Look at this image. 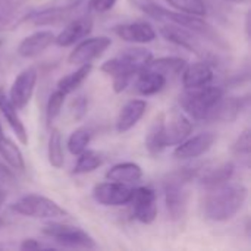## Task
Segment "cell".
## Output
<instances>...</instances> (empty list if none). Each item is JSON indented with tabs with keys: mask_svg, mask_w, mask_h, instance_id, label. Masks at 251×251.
I'll return each mask as SVG.
<instances>
[{
	"mask_svg": "<svg viewBox=\"0 0 251 251\" xmlns=\"http://www.w3.org/2000/svg\"><path fill=\"white\" fill-rule=\"evenodd\" d=\"M129 3L135 9H138L141 13H144L156 21L181 25V26L196 32L203 40L210 41L221 50L229 49V44L225 40V37L215 26H212L207 21H204L203 16H196V15H188V13H182L178 10H171V9L160 6L154 0H129Z\"/></svg>",
	"mask_w": 251,
	"mask_h": 251,
	"instance_id": "6da1fadb",
	"label": "cell"
},
{
	"mask_svg": "<svg viewBox=\"0 0 251 251\" xmlns=\"http://www.w3.org/2000/svg\"><path fill=\"white\" fill-rule=\"evenodd\" d=\"M93 31V19L90 16H79L71 21L57 35H54V44L59 47H71L79 43Z\"/></svg>",
	"mask_w": 251,
	"mask_h": 251,
	"instance_id": "e0dca14e",
	"label": "cell"
},
{
	"mask_svg": "<svg viewBox=\"0 0 251 251\" xmlns=\"http://www.w3.org/2000/svg\"><path fill=\"white\" fill-rule=\"evenodd\" d=\"M90 141H91V132H90V129H87V128H78L68 138V150H69L71 154L78 156L85 149H88Z\"/></svg>",
	"mask_w": 251,
	"mask_h": 251,
	"instance_id": "d590c367",
	"label": "cell"
},
{
	"mask_svg": "<svg viewBox=\"0 0 251 251\" xmlns=\"http://www.w3.org/2000/svg\"><path fill=\"white\" fill-rule=\"evenodd\" d=\"M113 32L126 43L146 44L156 38L154 28L147 22H128L113 26Z\"/></svg>",
	"mask_w": 251,
	"mask_h": 251,
	"instance_id": "d6986e66",
	"label": "cell"
},
{
	"mask_svg": "<svg viewBox=\"0 0 251 251\" xmlns=\"http://www.w3.org/2000/svg\"><path fill=\"white\" fill-rule=\"evenodd\" d=\"M215 65H212L207 60H197L193 63H187L181 72L182 75V84L185 90L200 88L204 85L212 84L215 78Z\"/></svg>",
	"mask_w": 251,
	"mask_h": 251,
	"instance_id": "2e32d148",
	"label": "cell"
},
{
	"mask_svg": "<svg viewBox=\"0 0 251 251\" xmlns=\"http://www.w3.org/2000/svg\"><path fill=\"white\" fill-rule=\"evenodd\" d=\"M224 1H228V3H240V4H244V3H249L250 0H224Z\"/></svg>",
	"mask_w": 251,
	"mask_h": 251,
	"instance_id": "7bdbcfd3",
	"label": "cell"
},
{
	"mask_svg": "<svg viewBox=\"0 0 251 251\" xmlns=\"http://www.w3.org/2000/svg\"><path fill=\"white\" fill-rule=\"evenodd\" d=\"M129 204H132L134 218L141 224H151L157 218V196L150 187L132 188V197Z\"/></svg>",
	"mask_w": 251,
	"mask_h": 251,
	"instance_id": "30bf717a",
	"label": "cell"
},
{
	"mask_svg": "<svg viewBox=\"0 0 251 251\" xmlns=\"http://www.w3.org/2000/svg\"><path fill=\"white\" fill-rule=\"evenodd\" d=\"M87 109H88V100L85 94H79L74 97L69 104V113L74 121H81L87 115Z\"/></svg>",
	"mask_w": 251,
	"mask_h": 251,
	"instance_id": "8d00e7d4",
	"label": "cell"
},
{
	"mask_svg": "<svg viewBox=\"0 0 251 251\" xmlns=\"http://www.w3.org/2000/svg\"><path fill=\"white\" fill-rule=\"evenodd\" d=\"M28 13L26 0H0V31L12 29L25 22Z\"/></svg>",
	"mask_w": 251,
	"mask_h": 251,
	"instance_id": "ffe728a7",
	"label": "cell"
},
{
	"mask_svg": "<svg viewBox=\"0 0 251 251\" xmlns=\"http://www.w3.org/2000/svg\"><path fill=\"white\" fill-rule=\"evenodd\" d=\"M224 97V88L218 85H204L185 90L179 96V104L188 116L196 121H206L218 101Z\"/></svg>",
	"mask_w": 251,
	"mask_h": 251,
	"instance_id": "5b68a950",
	"label": "cell"
},
{
	"mask_svg": "<svg viewBox=\"0 0 251 251\" xmlns=\"http://www.w3.org/2000/svg\"><path fill=\"white\" fill-rule=\"evenodd\" d=\"M143 176V169L140 165L134 163V162H124V163H118L115 166H112L107 172H106V179L107 181H113V182H119V184H134L138 182Z\"/></svg>",
	"mask_w": 251,
	"mask_h": 251,
	"instance_id": "4316f807",
	"label": "cell"
},
{
	"mask_svg": "<svg viewBox=\"0 0 251 251\" xmlns=\"http://www.w3.org/2000/svg\"><path fill=\"white\" fill-rule=\"evenodd\" d=\"M4 178H10V174L0 165V179H4Z\"/></svg>",
	"mask_w": 251,
	"mask_h": 251,
	"instance_id": "b9f144b4",
	"label": "cell"
},
{
	"mask_svg": "<svg viewBox=\"0 0 251 251\" xmlns=\"http://www.w3.org/2000/svg\"><path fill=\"white\" fill-rule=\"evenodd\" d=\"M232 154L235 156L237 160H240V163H243L244 166H250V154H251V131L247 128L244 129L238 138L234 141L232 147H231Z\"/></svg>",
	"mask_w": 251,
	"mask_h": 251,
	"instance_id": "d6a6232c",
	"label": "cell"
},
{
	"mask_svg": "<svg viewBox=\"0 0 251 251\" xmlns=\"http://www.w3.org/2000/svg\"><path fill=\"white\" fill-rule=\"evenodd\" d=\"M37 79H38V74H37V69L34 66H29V68L24 69L15 78L7 97H9L10 103L18 110H22V109H25L28 106L29 100L32 99Z\"/></svg>",
	"mask_w": 251,
	"mask_h": 251,
	"instance_id": "8fae6325",
	"label": "cell"
},
{
	"mask_svg": "<svg viewBox=\"0 0 251 251\" xmlns=\"http://www.w3.org/2000/svg\"><path fill=\"white\" fill-rule=\"evenodd\" d=\"M160 34L163 35L165 40H168L172 44H176L185 50L193 51L194 54H197L199 57H201L203 60L210 62L212 65H216V62L219 60L218 56H213L210 50H207L203 44V38L200 35H197L196 32L176 25V24H171L166 22L165 25H162L160 28Z\"/></svg>",
	"mask_w": 251,
	"mask_h": 251,
	"instance_id": "52a82bcc",
	"label": "cell"
},
{
	"mask_svg": "<svg viewBox=\"0 0 251 251\" xmlns=\"http://www.w3.org/2000/svg\"><path fill=\"white\" fill-rule=\"evenodd\" d=\"M47 157L49 163L54 169H60L65 165V150H63V137L59 129L53 128L50 131L49 137V146H47Z\"/></svg>",
	"mask_w": 251,
	"mask_h": 251,
	"instance_id": "4dcf8cb0",
	"label": "cell"
},
{
	"mask_svg": "<svg viewBox=\"0 0 251 251\" xmlns=\"http://www.w3.org/2000/svg\"><path fill=\"white\" fill-rule=\"evenodd\" d=\"M66 96L68 94L59 88L50 94V97L47 100V106H46V124H47V126H51L54 119L60 115L62 107L65 104V100H66Z\"/></svg>",
	"mask_w": 251,
	"mask_h": 251,
	"instance_id": "e575fe53",
	"label": "cell"
},
{
	"mask_svg": "<svg viewBox=\"0 0 251 251\" xmlns=\"http://www.w3.org/2000/svg\"><path fill=\"white\" fill-rule=\"evenodd\" d=\"M153 59L150 50L143 47H132L121 51L118 56L106 60L101 65V72L113 79V91L122 93L131 82L132 76L143 71Z\"/></svg>",
	"mask_w": 251,
	"mask_h": 251,
	"instance_id": "277c9868",
	"label": "cell"
},
{
	"mask_svg": "<svg viewBox=\"0 0 251 251\" xmlns=\"http://www.w3.org/2000/svg\"><path fill=\"white\" fill-rule=\"evenodd\" d=\"M118 0H88V9L96 13H104L113 9Z\"/></svg>",
	"mask_w": 251,
	"mask_h": 251,
	"instance_id": "74e56055",
	"label": "cell"
},
{
	"mask_svg": "<svg viewBox=\"0 0 251 251\" xmlns=\"http://www.w3.org/2000/svg\"><path fill=\"white\" fill-rule=\"evenodd\" d=\"M0 112L4 116L6 122L9 124V126L12 128V131L15 132V135L19 140V143L24 144V146H26L28 144V132H26V128H25L24 122L21 121L19 115H18V109L10 103L9 97L6 96L4 91L0 94Z\"/></svg>",
	"mask_w": 251,
	"mask_h": 251,
	"instance_id": "484cf974",
	"label": "cell"
},
{
	"mask_svg": "<svg viewBox=\"0 0 251 251\" xmlns=\"http://www.w3.org/2000/svg\"><path fill=\"white\" fill-rule=\"evenodd\" d=\"M0 156L12 169L19 171V172L25 171V160H24V154L21 149L4 135L0 137Z\"/></svg>",
	"mask_w": 251,
	"mask_h": 251,
	"instance_id": "f1b7e54d",
	"label": "cell"
},
{
	"mask_svg": "<svg viewBox=\"0 0 251 251\" xmlns=\"http://www.w3.org/2000/svg\"><path fill=\"white\" fill-rule=\"evenodd\" d=\"M91 71H93V65L91 63L79 65V68L76 71H74L72 74H69V75H66V76H63V78L59 79L57 88L62 90L66 94L74 93L88 78V75L91 74Z\"/></svg>",
	"mask_w": 251,
	"mask_h": 251,
	"instance_id": "1f68e13d",
	"label": "cell"
},
{
	"mask_svg": "<svg viewBox=\"0 0 251 251\" xmlns=\"http://www.w3.org/2000/svg\"><path fill=\"white\" fill-rule=\"evenodd\" d=\"M0 137H3V128H1V124H0Z\"/></svg>",
	"mask_w": 251,
	"mask_h": 251,
	"instance_id": "f6af8a7d",
	"label": "cell"
},
{
	"mask_svg": "<svg viewBox=\"0 0 251 251\" xmlns=\"http://www.w3.org/2000/svg\"><path fill=\"white\" fill-rule=\"evenodd\" d=\"M103 162H104V157L100 151L85 149L82 153L78 154V160L72 169V174L74 175H84V174L94 172L96 169H99L103 165Z\"/></svg>",
	"mask_w": 251,
	"mask_h": 251,
	"instance_id": "f546056e",
	"label": "cell"
},
{
	"mask_svg": "<svg viewBox=\"0 0 251 251\" xmlns=\"http://www.w3.org/2000/svg\"><path fill=\"white\" fill-rule=\"evenodd\" d=\"M246 35L247 38H250V12L246 15Z\"/></svg>",
	"mask_w": 251,
	"mask_h": 251,
	"instance_id": "ab89813d",
	"label": "cell"
},
{
	"mask_svg": "<svg viewBox=\"0 0 251 251\" xmlns=\"http://www.w3.org/2000/svg\"><path fill=\"white\" fill-rule=\"evenodd\" d=\"M85 0H50L38 9H31L26 21L34 25H56L62 21H66L78 10Z\"/></svg>",
	"mask_w": 251,
	"mask_h": 251,
	"instance_id": "ba28073f",
	"label": "cell"
},
{
	"mask_svg": "<svg viewBox=\"0 0 251 251\" xmlns=\"http://www.w3.org/2000/svg\"><path fill=\"white\" fill-rule=\"evenodd\" d=\"M51 44H54V34L51 31L43 29L32 32L31 35L25 37L19 46H18V54L25 59L35 57L41 54L46 49H49Z\"/></svg>",
	"mask_w": 251,
	"mask_h": 251,
	"instance_id": "7402d4cb",
	"label": "cell"
},
{
	"mask_svg": "<svg viewBox=\"0 0 251 251\" xmlns=\"http://www.w3.org/2000/svg\"><path fill=\"white\" fill-rule=\"evenodd\" d=\"M171 7L178 12L196 15V16H206L207 4L204 0H165Z\"/></svg>",
	"mask_w": 251,
	"mask_h": 251,
	"instance_id": "836d02e7",
	"label": "cell"
},
{
	"mask_svg": "<svg viewBox=\"0 0 251 251\" xmlns=\"http://www.w3.org/2000/svg\"><path fill=\"white\" fill-rule=\"evenodd\" d=\"M93 199L101 206H125L129 204L132 197V188L126 184H119L113 181L100 182L93 188Z\"/></svg>",
	"mask_w": 251,
	"mask_h": 251,
	"instance_id": "4fadbf2b",
	"label": "cell"
},
{
	"mask_svg": "<svg viewBox=\"0 0 251 251\" xmlns=\"http://www.w3.org/2000/svg\"><path fill=\"white\" fill-rule=\"evenodd\" d=\"M43 234L51 240H54L57 244L63 247H71V249H96L97 244L93 240L90 234H87L84 229L71 226L57 221H53L47 225L43 226Z\"/></svg>",
	"mask_w": 251,
	"mask_h": 251,
	"instance_id": "9c48e42d",
	"label": "cell"
},
{
	"mask_svg": "<svg viewBox=\"0 0 251 251\" xmlns=\"http://www.w3.org/2000/svg\"><path fill=\"white\" fill-rule=\"evenodd\" d=\"M19 249L22 251H29V250H41V249H53L50 244H43L34 238H26L21 243Z\"/></svg>",
	"mask_w": 251,
	"mask_h": 251,
	"instance_id": "f35d334b",
	"label": "cell"
},
{
	"mask_svg": "<svg viewBox=\"0 0 251 251\" xmlns=\"http://www.w3.org/2000/svg\"><path fill=\"white\" fill-rule=\"evenodd\" d=\"M4 84H6V79H4V74L3 71L0 69V94L4 91Z\"/></svg>",
	"mask_w": 251,
	"mask_h": 251,
	"instance_id": "60d3db41",
	"label": "cell"
},
{
	"mask_svg": "<svg viewBox=\"0 0 251 251\" xmlns=\"http://www.w3.org/2000/svg\"><path fill=\"white\" fill-rule=\"evenodd\" d=\"M144 146L151 157H157L168 147L166 137H165V113H159L153 119V122L146 134Z\"/></svg>",
	"mask_w": 251,
	"mask_h": 251,
	"instance_id": "cb8c5ba5",
	"label": "cell"
},
{
	"mask_svg": "<svg viewBox=\"0 0 251 251\" xmlns=\"http://www.w3.org/2000/svg\"><path fill=\"white\" fill-rule=\"evenodd\" d=\"M201 168V165L179 168L163 178L165 203L172 221H181L187 215L190 203V191L187 187L199 178L203 171Z\"/></svg>",
	"mask_w": 251,
	"mask_h": 251,
	"instance_id": "3957f363",
	"label": "cell"
},
{
	"mask_svg": "<svg viewBox=\"0 0 251 251\" xmlns=\"http://www.w3.org/2000/svg\"><path fill=\"white\" fill-rule=\"evenodd\" d=\"M185 65H187V62L182 57L165 56V57H159V59H151L146 68L153 69V71L162 74L166 79H169V78L179 75Z\"/></svg>",
	"mask_w": 251,
	"mask_h": 251,
	"instance_id": "83f0119b",
	"label": "cell"
},
{
	"mask_svg": "<svg viewBox=\"0 0 251 251\" xmlns=\"http://www.w3.org/2000/svg\"><path fill=\"white\" fill-rule=\"evenodd\" d=\"M250 104L249 96H231V97H222L218 104L213 107L210 115L206 121L218 122V124H229L234 122Z\"/></svg>",
	"mask_w": 251,
	"mask_h": 251,
	"instance_id": "5bb4252c",
	"label": "cell"
},
{
	"mask_svg": "<svg viewBox=\"0 0 251 251\" xmlns=\"http://www.w3.org/2000/svg\"><path fill=\"white\" fill-rule=\"evenodd\" d=\"M203 174L199 175V182L200 187L204 191L218 188L226 182L231 181L234 172H235V165L232 162H224L215 168H210L207 171H201Z\"/></svg>",
	"mask_w": 251,
	"mask_h": 251,
	"instance_id": "603a6c76",
	"label": "cell"
},
{
	"mask_svg": "<svg viewBox=\"0 0 251 251\" xmlns=\"http://www.w3.org/2000/svg\"><path fill=\"white\" fill-rule=\"evenodd\" d=\"M10 210L21 216L49 221H65L71 216L54 200L38 194H28L21 197L10 206Z\"/></svg>",
	"mask_w": 251,
	"mask_h": 251,
	"instance_id": "8992f818",
	"label": "cell"
},
{
	"mask_svg": "<svg viewBox=\"0 0 251 251\" xmlns=\"http://www.w3.org/2000/svg\"><path fill=\"white\" fill-rule=\"evenodd\" d=\"M112 46V40L106 35H99V37H91L75 46V49L69 53L68 62L71 65H84V63H91L94 59L100 57L109 47Z\"/></svg>",
	"mask_w": 251,
	"mask_h": 251,
	"instance_id": "7c38bea8",
	"label": "cell"
},
{
	"mask_svg": "<svg viewBox=\"0 0 251 251\" xmlns=\"http://www.w3.org/2000/svg\"><path fill=\"white\" fill-rule=\"evenodd\" d=\"M168 84V79L153 71V69H149V68H144L143 71H140L137 74V79H135V91L141 96H153V94H157L160 93Z\"/></svg>",
	"mask_w": 251,
	"mask_h": 251,
	"instance_id": "d4e9b609",
	"label": "cell"
},
{
	"mask_svg": "<svg viewBox=\"0 0 251 251\" xmlns=\"http://www.w3.org/2000/svg\"><path fill=\"white\" fill-rule=\"evenodd\" d=\"M216 135L213 132H201L194 137L185 138L181 144L176 146L174 157L179 160H190L206 154L215 144Z\"/></svg>",
	"mask_w": 251,
	"mask_h": 251,
	"instance_id": "9a60e30c",
	"label": "cell"
},
{
	"mask_svg": "<svg viewBox=\"0 0 251 251\" xmlns=\"http://www.w3.org/2000/svg\"><path fill=\"white\" fill-rule=\"evenodd\" d=\"M249 190L243 184H224L206 191L203 200V213L209 221L228 222L235 218L244 207Z\"/></svg>",
	"mask_w": 251,
	"mask_h": 251,
	"instance_id": "7a4b0ae2",
	"label": "cell"
},
{
	"mask_svg": "<svg viewBox=\"0 0 251 251\" xmlns=\"http://www.w3.org/2000/svg\"><path fill=\"white\" fill-rule=\"evenodd\" d=\"M191 131L193 124L185 115L179 112H172L168 116L165 113V137L168 147L181 144L185 138L190 137Z\"/></svg>",
	"mask_w": 251,
	"mask_h": 251,
	"instance_id": "ac0fdd59",
	"label": "cell"
},
{
	"mask_svg": "<svg viewBox=\"0 0 251 251\" xmlns=\"http://www.w3.org/2000/svg\"><path fill=\"white\" fill-rule=\"evenodd\" d=\"M146 109H147V101L143 99H134V100L126 101L118 113V118L115 122L116 131L126 132L132 129L144 116Z\"/></svg>",
	"mask_w": 251,
	"mask_h": 251,
	"instance_id": "44dd1931",
	"label": "cell"
},
{
	"mask_svg": "<svg viewBox=\"0 0 251 251\" xmlns=\"http://www.w3.org/2000/svg\"><path fill=\"white\" fill-rule=\"evenodd\" d=\"M4 191H3V188H1V185H0V207H1V204H3V201H4Z\"/></svg>",
	"mask_w": 251,
	"mask_h": 251,
	"instance_id": "ee69618b",
	"label": "cell"
}]
</instances>
